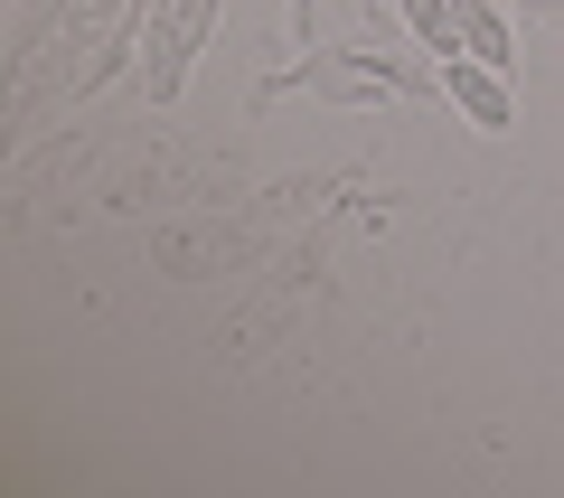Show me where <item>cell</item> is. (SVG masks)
Listing matches in <instances>:
<instances>
[{
    "mask_svg": "<svg viewBox=\"0 0 564 498\" xmlns=\"http://www.w3.org/2000/svg\"><path fill=\"white\" fill-rule=\"evenodd\" d=\"M207 29H217V0H151V10H141V39H151L141 47V85H151V104H180Z\"/></svg>",
    "mask_w": 564,
    "mask_h": 498,
    "instance_id": "6da1fadb",
    "label": "cell"
},
{
    "mask_svg": "<svg viewBox=\"0 0 564 498\" xmlns=\"http://www.w3.org/2000/svg\"><path fill=\"white\" fill-rule=\"evenodd\" d=\"M443 95H452V113H462L470 132H508V122H518L508 76H499V66H480V57H443Z\"/></svg>",
    "mask_w": 564,
    "mask_h": 498,
    "instance_id": "7a4b0ae2",
    "label": "cell"
},
{
    "mask_svg": "<svg viewBox=\"0 0 564 498\" xmlns=\"http://www.w3.org/2000/svg\"><path fill=\"white\" fill-rule=\"evenodd\" d=\"M452 20H462V57H480V66L508 76L518 47H508V10H499V0H452Z\"/></svg>",
    "mask_w": 564,
    "mask_h": 498,
    "instance_id": "3957f363",
    "label": "cell"
},
{
    "mask_svg": "<svg viewBox=\"0 0 564 498\" xmlns=\"http://www.w3.org/2000/svg\"><path fill=\"white\" fill-rule=\"evenodd\" d=\"M311 76H321L329 95H348V104H386L395 95V66H367V57H321Z\"/></svg>",
    "mask_w": 564,
    "mask_h": 498,
    "instance_id": "277c9868",
    "label": "cell"
},
{
    "mask_svg": "<svg viewBox=\"0 0 564 498\" xmlns=\"http://www.w3.org/2000/svg\"><path fill=\"white\" fill-rule=\"evenodd\" d=\"M404 10V29H414L433 57H462V20H452V0H395Z\"/></svg>",
    "mask_w": 564,
    "mask_h": 498,
    "instance_id": "5b68a950",
    "label": "cell"
},
{
    "mask_svg": "<svg viewBox=\"0 0 564 498\" xmlns=\"http://www.w3.org/2000/svg\"><path fill=\"white\" fill-rule=\"evenodd\" d=\"M527 10H536V20H564V0H527Z\"/></svg>",
    "mask_w": 564,
    "mask_h": 498,
    "instance_id": "8992f818",
    "label": "cell"
}]
</instances>
